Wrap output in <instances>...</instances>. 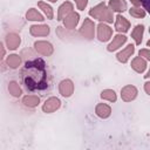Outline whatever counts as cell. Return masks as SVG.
I'll use <instances>...</instances> for the list:
<instances>
[{
  "instance_id": "11",
  "label": "cell",
  "mask_w": 150,
  "mask_h": 150,
  "mask_svg": "<svg viewBox=\"0 0 150 150\" xmlns=\"http://www.w3.org/2000/svg\"><path fill=\"white\" fill-rule=\"evenodd\" d=\"M49 32H50V29L47 25H40V26L33 25L29 28V33L34 36H46L49 34Z\"/></svg>"
},
{
  "instance_id": "29",
  "label": "cell",
  "mask_w": 150,
  "mask_h": 150,
  "mask_svg": "<svg viewBox=\"0 0 150 150\" xmlns=\"http://www.w3.org/2000/svg\"><path fill=\"white\" fill-rule=\"evenodd\" d=\"M138 54H139V56H144L146 60H150V52H149V49H141L139 52H138Z\"/></svg>"
},
{
  "instance_id": "7",
  "label": "cell",
  "mask_w": 150,
  "mask_h": 150,
  "mask_svg": "<svg viewBox=\"0 0 150 150\" xmlns=\"http://www.w3.org/2000/svg\"><path fill=\"white\" fill-rule=\"evenodd\" d=\"M61 105V101L57 97H49L48 100H46V102L42 105V110L47 114L53 112L55 110H57Z\"/></svg>"
},
{
  "instance_id": "19",
  "label": "cell",
  "mask_w": 150,
  "mask_h": 150,
  "mask_svg": "<svg viewBox=\"0 0 150 150\" xmlns=\"http://www.w3.org/2000/svg\"><path fill=\"white\" fill-rule=\"evenodd\" d=\"M143 32H144V26H143V25H137V26L134 28V30H132V33H131V36H132V39L135 40L136 45H141L142 39H143Z\"/></svg>"
},
{
  "instance_id": "32",
  "label": "cell",
  "mask_w": 150,
  "mask_h": 150,
  "mask_svg": "<svg viewBox=\"0 0 150 150\" xmlns=\"http://www.w3.org/2000/svg\"><path fill=\"white\" fill-rule=\"evenodd\" d=\"M48 1H50V2H55V1H57V0H48Z\"/></svg>"
},
{
  "instance_id": "10",
  "label": "cell",
  "mask_w": 150,
  "mask_h": 150,
  "mask_svg": "<svg viewBox=\"0 0 150 150\" xmlns=\"http://www.w3.org/2000/svg\"><path fill=\"white\" fill-rule=\"evenodd\" d=\"M79 19H80V15L75 12H71L69 13L64 19H63V25L66 28L68 29H73L76 27V25L79 23Z\"/></svg>"
},
{
  "instance_id": "12",
  "label": "cell",
  "mask_w": 150,
  "mask_h": 150,
  "mask_svg": "<svg viewBox=\"0 0 150 150\" xmlns=\"http://www.w3.org/2000/svg\"><path fill=\"white\" fill-rule=\"evenodd\" d=\"M134 52H135V47H134V45H129V46H127L123 50H121V52L116 55V57H117V60H118L120 62L125 63V62L129 60V57L134 54Z\"/></svg>"
},
{
  "instance_id": "1",
  "label": "cell",
  "mask_w": 150,
  "mask_h": 150,
  "mask_svg": "<svg viewBox=\"0 0 150 150\" xmlns=\"http://www.w3.org/2000/svg\"><path fill=\"white\" fill-rule=\"evenodd\" d=\"M21 75L26 88L32 91L43 90L48 87L46 63L41 59L27 61L25 67L22 68Z\"/></svg>"
},
{
  "instance_id": "13",
  "label": "cell",
  "mask_w": 150,
  "mask_h": 150,
  "mask_svg": "<svg viewBox=\"0 0 150 150\" xmlns=\"http://www.w3.org/2000/svg\"><path fill=\"white\" fill-rule=\"evenodd\" d=\"M73 12V5H71V2H69V1H66V2H63L60 7H59V11H57V20L59 21H61V20H63L69 13H71Z\"/></svg>"
},
{
  "instance_id": "28",
  "label": "cell",
  "mask_w": 150,
  "mask_h": 150,
  "mask_svg": "<svg viewBox=\"0 0 150 150\" xmlns=\"http://www.w3.org/2000/svg\"><path fill=\"white\" fill-rule=\"evenodd\" d=\"M75 2H76V5H77V8H79L80 11H83V9L86 8L87 4H88V0H75Z\"/></svg>"
},
{
  "instance_id": "5",
  "label": "cell",
  "mask_w": 150,
  "mask_h": 150,
  "mask_svg": "<svg viewBox=\"0 0 150 150\" xmlns=\"http://www.w3.org/2000/svg\"><path fill=\"white\" fill-rule=\"evenodd\" d=\"M136 96H137V89L131 84H128L121 89V97L124 102H130L135 100Z\"/></svg>"
},
{
  "instance_id": "4",
  "label": "cell",
  "mask_w": 150,
  "mask_h": 150,
  "mask_svg": "<svg viewBox=\"0 0 150 150\" xmlns=\"http://www.w3.org/2000/svg\"><path fill=\"white\" fill-rule=\"evenodd\" d=\"M34 47H35L36 52L40 53V54L43 55V56H49V55H52V54H53V50H54L52 43H49V42H47V41H36V42L34 43Z\"/></svg>"
},
{
  "instance_id": "21",
  "label": "cell",
  "mask_w": 150,
  "mask_h": 150,
  "mask_svg": "<svg viewBox=\"0 0 150 150\" xmlns=\"http://www.w3.org/2000/svg\"><path fill=\"white\" fill-rule=\"evenodd\" d=\"M26 18L30 21H43V16L41 13H39L35 8H30L28 9V12L26 13Z\"/></svg>"
},
{
  "instance_id": "14",
  "label": "cell",
  "mask_w": 150,
  "mask_h": 150,
  "mask_svg": "<svg viewBox=\"0 0 150 150\" xmlns=\"http://www.w3.org/2000/svg\"><path fill=\"white\" fill-rule=\"evenodd\" d=\"M20 42H21V40H20V36L18 34H14V33L7 34V36H6V45H7L8 49H11V50L16 49L19 47Z\"/></svg>"
},
{
  "instance_id": "3",
  "label": "cell",
  "mask_w": 150,
  "mask_h": 150,
  "mask_svg": "<svg viewBox=\"0 0 150 150\" xmlns=\"http://www.w3.org/2000/svg\"><path fill=\"white\" fill-rule=\"evenodd\" d=\"M94 33H95V25L94 22L90 20V19H84L83 23H82V27L80 29V34L88 39V40H91L94 39Z\"/></svg>"
},
{
  "instance_id": "8",
  "label": "cell",
  "mask_w": 150,
  "mask_h": 150,
  "mask_svg": "<svg viewBox=\"0 0 150 150\" xmlns=\"http://www.w3.org/2000/svg\"><path fill=\"white\" fill-rule=\"evenodd\" d=\"M59 91H60V94L62 96L69 97L74 93V84H73V82L70 80H68V79L61 81L60 84H59Z\"/></svg>"
},
{
  "instance_id": "31",
  "label": "cell",
  "mask_w": 150,
  "mask_h": 150,
  "mask_svg": "<svg viewBox=\"0 0 150 150\" xmlns=\"http://www.w3.org/2000/svg\"><path fill=\"white\" fill-rule=\"evenodd\" d=\"M144 89H145V93H146L148 95H150V83H149V82H145Z\"/></svg>"
},
{
  "instance_id": "6",
  "label": "cell",
  "mask_w": 150,
  "mask_h": 150,
  "mask_svg": "<svg viewBox=\"0 0 150 150\" xmlns=\"http://www.w3.org/2000/svg\"><path fill=\"white\" fill-rule=\"evenodd\" d=\"M111 35H112V30L109 26H107L104 23H100L97 26V38L100 41L105 42L111 38Z\"/></svg>"
},
{
  "instance_id": "17",
  "label": "cell",
  "mask_w": 150,
  "mask_h": 150,
  "mask_svg": "<svg viewBox=\"0 0 150 150\" xmlns=\"http://www.w3.org/2000/svg\"><path fill=\"white\" fill-rule=\"evenodd\" d=\"M95 112H96V115H97L98 117H101V118H107V117H109L110 114H111V108H110L108 104L100 103V104L96 105Z\"/></svg>"
},
{
  "instance_id": "18",
  "label": "cell",
  "mask_w": 150,
  "mask_h": 150,
  "mask_svg": "<svg viewBox=\"0 0 150 150\" xmlns=\"http://www.w3.org/2000/svg\"><path fill=\"white\" fill-rule=\"evenodd\" d=\"M109 7L115 12H124L127 11V2L124 0H110Z\"/></svg>"
},
{
  "instance_id": "24",
  "label": "cell",
  "mask_w": 150,
  "mask_h": 150,
  "mask_svg": "<svg viewBox=\"0 0 150 150\" xmlns=\"http://www.w3.org/2000/svg\"><path fill=\"white\" fill-rule=\"evenodd\" d=\"M101 97L103 100H107V101H110V102H115L116 101V93L111 89H105L101 93Z\"/></svg>"
},
{
  "instance_id": "25",
  "label": "cell",
  "mask_w": 150,
  "mask_h": 150,
  "mask_svg": "<svg viewBox=\"0 0 150 150\" xmlns=\"http://www.w3.org/2000/svg\"><path fill=\"white\" fill-rule=\"evenodd\" d=\"M38 6L42 9V12L46 14V16L48 19H53V9H52V7L49 5H47L43 1H40V2H38Z\"/></svg>"
},
{
  "instance_id": "16",
  "label": "cell",
  "mask_w": 150,
  "mask_h": 150,
  "mask_svg": "<svg viewBox=\"0 0 150 150\" xmlns=\"http://www.w3.org/2000/svg\"><path fill=\"white\" fill-rule=\"evenodd\" d=\"M131 68L137 73H143L146 68V61L142 59V56H136L131 61Z\"/></svg>"
},
{
  "instance_id": "22",
  "label": "cell",
  "mask_w": 150,
  "mask_h": 150,
  "mask_svg": "<svg viewBox=\"0 0 150 150\" xmlns=\"http://www.w3.org/2000/svg\"><path fill=\"white\" fill-rule=\"evenodd\" d=\"M6 63H7L11 68L15 69V68H18V67L20 66V63H21V59H20L19 55H16V54H12V55H9V56L7 57Z\"/></svg>"
},
{
  "instance_id": "23",
  "label": "cell",
  "mask_w": 150,
  "mask_h": 150,
  "mask_svg": "<svg viewBox=\"0 0 150 150\" xmlns=\"http://www.w3.org/2000/svg\"><path fill=\"white\" fill-rule=\"evenodd\" d=\"M8 91H9L14 97H19V96H21V94H22V90H21L20 86H19L18 82H15V81L9 82V84H8Z\"/></svg>"
},
{
  "instance_id": "30",
  "label": "cell",
  "mask_w": 150,
  "mask_h": 150,
  "mask_svg": "<svg viewBox=\"0 0 150 150\" xmlns=\"http://www.w3.org/2000/svg\"><path fill=\"white\" fill-rule=\"evenodd\" d=\"M5 56V48H4V46H2V43L0 42V61L2 60V57Z\"/></svg>"
},
{
  "instance_id": "26",
  "label": "cell",
  "mask_w": 150,
  "mask_h": 150,
  "mask_svg": "<svg viewBox=\"0 0 150 150\" xmlns=\"http://www.w3.org/2000/svg\"><path fill=\"white\" fill-rule=\"evenodd\" d=\"M129 13L134 18H144L145 16V11L142 9L141 7H136V6L135 7H131L129 9Z\"/></svg>"
},
{
  "instance_id": "20",
  "label": "cell",
  "mask_w": 150,
  "mask_h": 150,
  "mask_svg": "<svg viewBox=\"0 0 150 150\" xmlns=\"http://www.w3.org/2000/svg\"><path fill=\"white\" fill-rule=\"evenodd\" d=\"M22 103L26 105V107H36L39 103H40V98L38 96H34V95H27L22 98Z\"/></svg>"
},
{
  "instance_id": "2",
  "label": "cell",
  "mask_w": 150,
  "mask_h": 150,
  "mask_svg": "<svg viewBox=\"0 0 150 150\" xmlns=\"http://www.w3.org/2000/svg\"><path fill=\"white\" fill-rule=\"evenodd\" d=\"M89 15L93 16L94 19H97L100 21H104V22H108V23H111L112 20H114L111 9L108 8L105 6V4H103V2L96 5L95 7H93L89 11Z\"/></svg>"
},
{
  "instance_id": "27",
  "label": "cell",
  "mask_w": 150,
  "mask_h": 150,
  "mask_svg": "<svg viewBox=\"0 0 150 150\" xmlns=\"http://www.w3.org/2000/svg\"><path fill=\"white\" fill-rule=\"evenodd\" d=\"M136 7H141V5L144 6V11H150V6H149V1L150 0H130Z\"/></svg>"
},
{
  "instance_id": "15",
  "label": "cell",
  "mask_w": 150,
  "mask_h": 150,
  "mask_svg": "<svg viewBox=\"0 0 150 150\" xmlns=\"http://www.w3.org/2000/svg\"><path fill=\"white\" fill-rule=\"evenodd\" d=\"M125 41H127V36H125V35L117 34V35L112 39V42L107 47V49H108L109 52H114V50H116L117 48H120L123 43H125Z\"/></svg>"
},
{
  "instance_id": "9",
  "label": "cell",
  "mask_w": 150,
  "mask_h": 150,
  "mask_svg": "<svg viewBox=\"0 0 150 150\" xmlns=\"http://www.w3.org/2000/svg\"><path fill=\"white\" fill-rule=\"evenodd\" d=\"M130 28V22L122 15H117L116 16V21H115V29L120 33H125L128 32Z\"/></svg>"
}]
</instances>
